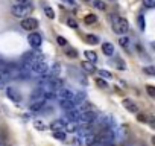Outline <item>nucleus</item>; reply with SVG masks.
Instances as JSON below:
<instances>
[{"label":"nucleus","instance_id":"9","mask_svg":"<svg viewBox=\"0 0 155 146\" xmlns=\"http://www.w3.org/2000/svg\"><path fill=\"white\" fill-rule=\"evenodd\" d=\"M56 98H58V101L73 99V93H71L68 88H61V90H58V93H56Z\"/></svg>","mask_w":155,"mask_h":146},{"label":"nucleus","instance_id":"14","mask_svg":"<svg viewBox=\"0 0 155 146\" xmlns=\"http://www.w3.org/2000/svg\"><path fill=\"white\" fill-rule=\"evenodd\" d=\"M102 52L107 55V56H111L114 53V46L111 43H104L102 44Z\"/></svg>","mask_w":155,"mask_h":146},{"label":"nucleus","instance_id":"17","mask_svg":"<svg viewBox=\"0 0 155 146\" xmlns=\"http://www.w3.org/2000/svg\"><path fill=\"white\" fill-rule=\"evenodd\" d=\"M73 101H74L76 105H78V104H81V102H85V95H84L82 91L76 93V95H73Z\"/></svg>","mask_w":155,"mask_h":146},{"label":"nucleus","instance_id":"27","mask_svg":"<svg viewBox=\"0 0 155 146\" xmlns=\"http://www.w3.org/2000/svg\"><path fill=\"white\" fill-rule=\"evenodd\" d=\"M114 65H116L117 68H120V70H123V68H125V64H123V59H120V58H117V59H114Z\"/></svg>","mask_w":155,"mask_h":146},{"label":"nucleus","instance_id":"16","mask_svg":"<svg viewBox=\"0 0 155 146\" xmlns=\"http://www.w3.org/2000/svg\"><path fill=\"white\" fill-rule=\"evenodd\" d=\"M84 55H85L87 61H90V62H93V64L97 62V55H96V52H93V50H85Z\"/></svg>","mask_w":155,"mask_h":146},{"label":"nucleus","instance_id":"20","mask_svg":"<svg viewBox=\"0 0 155 146\" xmlns=\"http://www.w3.org/2000/svg\"><path fill=\"white\" fill-rule=\"evenodd\" d=\"M93 5H94V8H97L101 11L107 9V5H105V2H102V0H93Z\"/></svg>","mask_w":155,"mask_h":146},{"label":"nucleus","instance_id":"11","mask_svg":"<svg viewBox=\"0 0 155 146\" xmlns=\"http://www.w3.org/2000/svg\"><path fill=\"white\" fill-rule=\"evenodd\" d=\"M58 104H59V107H61V108H64L65 111H67V110H71V108H74V107H76V104H74V101H73V99L58 101Z\"/></svg>","mask_w":155,"mask_h":146},{"label":"nucleus","instance_id":"30","mask_svg":"<svg viewBox=\"0 0 155 146\" xmlns=\"http://www.w3.org/2000/svg\"><path fill=\"white\" fill-rule=\"evenodd\" d=\"M64 128H65L67 131H76V128H78V126H76L73 122H70V123H65V126H64Z\"/></svg>","mask_w":155,"mask_h":146},{"label":"nucleus","instance_id":"12","mask_svg":"<svg viewBox=\"0 0 155 146\" xmlns=\"http://www.w3.org/2000/svg\"><path fill=\"white\" fill-rule=\"evenodd\" d=\"M123 107H125L129 113H137V111H138V107H137L132 101H129V99H123Z\"/></svg>","mask_w":155,"mask_h":146},{"label":"nucleus","instance_id":"34","mask_svg":"<svg viewBox=\"0 0 155 146\" xmlns=\"http://www.w3.org/2000/svg\"><path fill=\"white\" fill-rule=\"evenodd\" d=\"M82 143H84V141H82L81 137H74V138H73V144H74V146H82Z\"/></svg>","mask_w":155,"mask_h":146},{"label":"nucleus","instance_id":"33","mask_svg":"<svg viewBox=\"0 0 155 146\" xmlns=\"http://www.w3.org/2000/svg\"><path fill=\"white\" fill-rule=\"evenodd\" d=\"M146 91H147V95H149L150 98L155 96V88H153L152 85H147V87H146Z\"/></svg>","mask_w":155,"mask_h":146},{"label":"nucleus","instance_id":"31","mask_svg":"<svg viewBox=\"0 0 155 146\" xmlns=\"http://www.w3.org/2000/svg\"><path fill=\"white\" fill-rule=\"evenodd\" d=\"M143 3L146 8H153L155 6V0H143Z\"/></svg>","mask_w":155,"mask_h":146},{"label":"nucleus","instance_id":"38","mask_svg":"<svg viewBox=\"0 0 155 146\" xmlns=\"http://www.w3.org/2000/svg\"><path fill=\"white\" fill-rule=\"evenodd\" d=\"M64 3H68V5H74V0H62Z\"/></svg>","mask_w":155,"mask_h":146},{"label":"nucleus","instance_id":"41","mask_svg":"<svg viewBox=\"0 0 155 146\" xmlns=\"http://www.w3.org/2000/svg\"><path fill=\"white\" fill-rule=\"evenodd\" d=\"M0 146H6V143H3V141H0Z\"/></svg>","mask_w":155,"mask_h":146},{"label":"nucleus","instance_id":"36","mask_svg":"<svg viewBox=\"0 0 155 146\" xmlns=\"http://www.w3.org/2000/svg\"><path fill=\"white\" fill-rule=\"evenodd\" d=\"M138 26H140V29H144V18L141 15L138 17Z\"/></svg>","mask_w":155,"mask_h":146},{"label":"nucleus","instance_id":"37","mask_svg":"<svg viewBox=\"0 0 155 146\" xmlns=\"http://www.w3.org/2000/svg\"><path fill=\"white\" fill-rule=\"evenodd\" d=\"M137 119H138V120H141V122H144V120H146V116H141V114H138V116H137Z\"/></svg>","mask_w":155,"mask_h":146},{"label":"nucleus","instance_id":"40","mask_svg":"<svg viewBox=\"0 0 155 146\" xmlns=\"http://www.w3.org/2000/svg\"><path fill=\"white\" fill-rule=\"evenodd\" d=\"M17 2H18V3H21V5H23V3H28V0H17Z\"/></svg>","mask_w":155,"mask_h":146},{"label":"nucleus","instance_id":"32","mask_svg":"<svg viewBox=\"0 0 155 146\" xmlns=\"http://www.w3.org/2000/svg\"><path fill=\"white\" fill-rule=\"evenodd\" d=\"M67 26H68V28H73V29H76V28H78V23H76L73 18H68V20H67Z\"/></svg>","mask_w":155,"mask_h":146},{"label":"nucleus","instance_id":"1","mask_svg":"<svg viewBox=\"0 0 155 146\" xmlns=\"http://www.w3.org/2000/svg\"><path fill=\"white\" fill-rule=\"evenodd\" d=\"M32 9H34V6L31 5V3H18V5H14L12 8H11V12H12V15L14 17H17V18H26L31 12H32Z\"/></svg>","mask_w":155,"mask_h":146},{"label":"nucleus","instance_id":"21","mask_svg":"<svg viewBox=\"0 0 155 146\" xmlns=\"http://www.w3.org/2000/svg\"><path fill=\"white\" fill-rule=\"evenodd\" d=\"M96 20H97V17H96L94 14H88V15L84 18V22H85L87 25H94V23H96Z\"/></svg>","mask_w":155,"mask_h":146},{"label":"nucleus","instance_id":"29","mask_svg":"<svg viewBox=\"0 0 155 146\" xmlns=\"http://www.w3.org/2000/svg\"><path fill=\"white\" fill-rule=\"evenodd\" d=\"M143 71H144V73H147V75H150V76H153V75H155V68H153V67H144V68H143Z\"/></svg>","mask_w":155,"mask_h":146},{"label":"nucleus","instance_id":"39","mask_svg":"<svg viewBox=\"0 0 155 146\" xmlns=\"http://www.w3.org/2000/svg\"><path fill=\"white\" fill-rule=\"evenodd\" d=\"M3 88H5V82L0 81V90H3Z\"/></svg>","mask_w":155,"mask_h":146},{"label":"nucleus","instance_id":"26","mask_svg":"<svg viewBox=\"0 0 155 146\" xmlns=\"http://www.w3.org/2000/svg\"><path fill=\"white\" fill-rule=\"evenodd\" d=\"M65 55H67V56H71V58H76V56H78L76 50H74V49H71V47L65 49Z\"/></svg>","mask_w":155,"mask_h":146},{"label":"nucleus","instance_id":"18","mask_svg":"<svg viewBox=\"0 0 155 146\" xmlns=\"http://www.w3.org/2000/svg\"><path fill=\"white\" fill-rule=\"evenodd\" d=\"M85 41H87L88 44H91V46H96V44L99 43V37H96V35L90 34V35H87V37H85Z\"/></svg>","mask_w":155,"mask_h":146},{"label":"nucleus","instance_id":"5","mask_svg":"<svg viewBox=\"0 0 155 146\" xmlns=\"http://www.w3.org/2000/svg\"><path fill=\"white\" fill-rule=\"evenodd\" d=\"M28 41H29V44H31L32 49H38V47L41 46V43H43V37H41L38 32H32V34L28 37Z\"/></svg>","mask_w":155,"mask_h":146},{"label":"nucleus","instance_id":"6","mask_svg":"<svg viewBox=\"0 0 155 146\" xmlns=\"http://www.w3.org/2000/svg\"><path fill=\"white\" fill-rule=\"evenodd\" d=\"M38 26V20L37 18H31V17H26V18H21V28L26 29V31H34L37 29Z\"/></svg>","mask_w":155,"mask_h":146},{"label":"nucleus","instance_id":"13","mask_svg":"<svg viewBox=\"0 0 155 146\" xmlns=\"http://www.w3.org/2000/svg\"><path fill=\"white\" fill-rule=\"evenodd\" d=\"M78 116H79V110H78L76 107L71 108V110H67V119H70V122H76Z\"/></svg>","mask_w":155,"mask_h":146},{"label":"nucleus","instance_id":"15","mask_svg":"<svg viewBox=\"0 0 155 146\" xmlns=\"http://www.w3.org/2000/svg\"><path fill=\"white\" fill-rule=\"evenodd\" d=\"M82 68L87 71V73H96V65L90 61H82Z\"/></svg>","mask_w":155,"mask_h":146},{"label":"nucleus","instance_id":"25","mask_svg":"<svg viewBox=\"0 0 155 146\" xmlns=\"http://www.w3.org/2000/svg\"><path fill=\"white\" fill-rule=\"evenodd\" d=\"M97 73H99V75H101L102 78H107V79H111V78H113V75H111V73H110L108 70H99Z\"/></svg>","mask_w":155,"mask_h":146},{"label":"nucleus","instance_id":"22","mask_svg":"<svg viewBox=\"0 0 155 146\" xmlns=\"http://www.w3.org/2000/svg\"><path fill=\"white\" fill-rule=\"evenodd\" d=\"M44 12H46V15H47L50 20L55 18V12H53V9H52L50 6H46V8H44Z\"/></svg>","mask_w":155,"mask_h":146},{"label":"nucleus","instance_id":"7","mask_svg":"<svg viewBox=\"0 0 155 146\" xmlns=\"http://www.w3.org/2000/svg\"><path fill=\"white\" fill-rule=\"evenodd\" d=\"M44 105H46V101H44V99H37V101H34V102L31 104L29 110H31L32 113H38V111H41V110L44 108Z\"/></svg>","mask_w":155,"mask_h":146},{"label":"nucleus","instance_id":"2","mask_svg":"<svg viewBox=\"0 0 155 146\" xmlns=\"http://www.w3.org/2000/svg\"><path fill=\"white\" fill-rule=\"evenodd\" d=\"M113 29L116 34L122 35L125 32H128L129 29V23L126 18H122V17H113Z\"/></svg>","mask_w":155,"mask_h":146},{"label":"nucleus","instance_id":"23","mask_svg":"<svg viewBox=\"0 0 155 146\" xmlns=\"http://www.w3.org/2000/svg\"><path fill=\"white\" fill-rule=\"evenodd\" d=\"M119 44L123 46V47H128L129 46V38L128 37H119Z\"/></svg>","mask_w":155,"mask_h":146},{"label":"nucleus","instance_id":"28","mask_svg":"<svg viewBox=\"0 0 155 146\" xmlns=\"http://www.w3.org/2000/svg\"><path fill=\"white\" fill-rule=\"evenodd\" d=\"M96 82H97V85H99L101 88H107V87H108V82H107V81H104L102 78H97V79H96Z\"/></svg>","mask_w":155,"mask_h":146},{"label":"nucleus","instance_id":"35","mask_svg":"<svg viewBox=\"0 0 155 146\" xmlns=\"http://www.w3.org/2000/svg\"><path fill=\"white\" fill-rule=\"evenodd\" d=\"M56 41H58L59 46H67V40L62 38V37H56Z\"/></svg>","mask_w":155,"mask_h":146},{"label":"nucleus","instance_id":"19","mask_svg":"<svg viewBox=\"0 0 155 146\" xmlns=\"http://www.w3.org/2000/svg\"><path fill=\"white\" fill-rule=\"evenodd\" d=\"M34 126L38 129V131H44L47 128V125L43 122V120H34Z\"/></svg>","mask_w":155,"mask_h":146},{"label":"nucleus","instance_id":"10","mask_svg":"<svg viewBox=\"0 0 155 146\" xmlns=\"http://www.w3.org/2000/svg\"><path fill=\"white\" fill-rule=\"evenodd\" d=\"M65 123H67V122L62 120V119H61V120H53V122L50 123V129H52L53 132H55V131H62L64 126H65Z\"/></svg>","mask_w":155,"mask_h":146},{"label":"nucleus","instance_id":"24","mask_svg":"<svg viewBox=\"0 0 155 146\" xmlns=\"http://www.w3.org/2000/svg\"><path fill=\"white\" fill-rule=\"evenodd\" d=\"M53 137L56 140H65V132L64 131H55L53 132Z\"/></svg>","mask_w":155,"mask_h":146},{"label":"nucleus","instance_id":"3","mask_svg":"<svg viewBox=\"0 0 155 146\" xmlns=\"http://www.w3.org/2000/svg\"><path fill=\"white\" fill-rule=\"evenodd\" d=\"M49 73V65L44 62V61H40L37 64L32 65L31 68V76H37V78H41L44 75H47Z\"/></svg>","mask_w":155,"mask_h":146},{"label":"nucleus","instance_id":"8","mask_svg":"<svg viewBox=\"0 0 155 146\" xmlns=\"http://www.w3.org/2000/svg\"><path fill=\"white\" fill-rule=\"evenodd\" d=\"M6 95H8V98H9L11 101H14V102H20V101H21V95H20L15 88H12V87H8V88H6Z\"/></svg>","mask_w":155,"mask_h":146},{"label":"nucleus","instance_id":"4","mask_svg":"<svg viewBox=\"0 0 155 146\" xmlns=\"http://www.w3.org/2000/svg\"><path fill=\"white\" fill-rule=\"evenodd\" d=\"M96 120V111L90 110V111H84V113H79L78 116V123L79 125H93Z\"/></svg>","mask_w":155,"mask_h":146}]
</instances>
